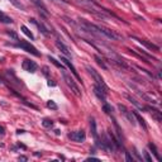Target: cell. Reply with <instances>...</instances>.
Segmentation results:
<instances>
[{
    "label": "cell",
    "instance_id": "1",
    "mask_svg": "<svg viewBox=\"0 0 162 162\" xmlns=\"http://www.w3.org/2000/svg\"><path fill=\"white\" fill-rule=\"evenodd\" d=\"M86 70L89 71V74L93 76V79L95 80V85H98L99 88L103 90V93L105 94V95H108L109 94V88H108V85L105 84V81H104V79L100 76V74L96 71L95 68H93L91 66H86Z\"/></svg>",
    "mask_w": 162,
    "mask_h": 162
},
{
    "label": "cell",
    "instance_id": "2",
    "mask_svg": "<svg viewBox=\"0 0 162 162\" xmlns=\"http://www.w3.org/2000/svg\"><path fill=\"white\" fill-rule=\"evenodd\" d=\"M8 46H12V47H18V48H22L24 49L25 52H28L30 54L35 56V57H39L40 56V52L34 47L33 44H30L29 42H27V40H17V44H12V43H8Z\"/></svg>",
    "mask_w": 162,
    "mask_h": 162
},
{
    "label": "cell",
    "instance_id": "3",
    "mask_svg": "<svg viewBox=\"0 0 162 162\" xmlns=\"http://www.w3.org/2000/svg\"><path fill=\"white\" fill-rule=\"evenodd\" d=\"M62 77H63L65 84L68 86V89L72 91V93L77 96V98H81V90H80V88L77 86V84L75 82V80L71 77L67 72H66V70H62Z\"/></svg>",
    "mask_w": 162,
    "mask_h": 162
},
{
    "label": "cell",
    "instance_id": "4",
    "mask_svg": "<svg viewBox=\"0 0 162 162\" xmlns=\"http://www.w3.org/2000/svg\"><path fill=\"white\" fill-rule=\"evenodd\" d=\"M98 27H99L100 32H101V34H103L104 37L109 38V39H113V40H123V35L119 34V33H116L115 30H111L109 28L101 27V25H98Z\"/></svg>",
    "mask_w": 162,
    "mask_h": 162
},
{
    "label": "cell",
    "instance_id": "5",
    "mask_svg": "<svg viewBox=\"0 0 162 162\" xmlns=\"http://www.w3.org/2000/svg\"><path fill=\"white\" fill-rule=\"evenodd\" d=\"M68 138L74 142H77V143H82L86 139V134L85 132L81 129V130H75V132H71L68 133Z\"/></svg>",
    "mask_w": 162,
    "mask_h": 162
},
{
    "label": "cell",
    "instance_id": "6",
    "mask_svg": "<svg viewBox=\"0 0 162 162\" xmlns=\"http://www.w3.org/2000/svg\"><path fill=\"white\" fill-rule=\"evenodd\" d=\"M22 67H23L24 71H27V72L34 74L35 71H37L38 66H37V63H35L34 61H32V60H24L23 63H22Z\"/></svg>",
    "mask_w": 162,
    "mask_h": 162
},
{
    "label": "cell",
    "instance_id": "7",
    "mask_svg": "<svg viewBox=\"0 0 162 162\" xmlns=\"http://www.w3.org/2000/svg\"><path fill=\"white\" fill-rule=\"evenodd\" d=\"M30 1H32L35 7H37L38 13H39L40 17H43V18L48 17V10H47V8H46V5L43 4L42 0H30Z\"/></svg>",
    "mask_w": 162,
    "mask_h": 162
},
{
    "label": "cell",
    "instance_id": "8",
    "mask_svg": "<svg viewBox=\"0 0 162 162\" xmlns=\"http://www.w3.org/2000/svg\"><path fill=\"white\" fill-rule=\"evenodd\" d=\"M60 60L61 61H62V62L66 65V66H67V67L71 70V72H72V75L75 76V77L76 79H77V81H79V82H81V77H80V75L77 74V71H76V68H75V66L72 65V63H71V61L67 58V57H65V56H61V57H60Z\"/></svg>",
    "mask_w": 162,
    "mask_h": 162
},
{
    "label": "cell",
    "instance_id": "9",
    "mask_svg": "<svg viewBox=\"0 0 162 162\" xmlns=\"http://www.w3.org/2000/svg\"><path fill=\"white\" fill-rule=\"evenodd\" d=\"M29 22H30V23H33V24L35 25V27H37V28L39 29V33H42L43 35H46V37H48V35L51 34L49 29H48L47 27H46V25H44L42 22H37V20H35L34 18H30V19H29Z\"/></svg>",
    "mask_w": 162,
    "mask_h": 162
},
{
    "label": "cell",
    "instance_id": "10",
    "mask_svg": "<svg viewBox=\"0 0 162 162\" xmlns=\"http://www.w3.org/2000/svg\"><path fill=\"white\" fill-rule=\"evenodd\" d=\"M144 110L149 111L151 115H152V118L156 119V122H158V123H161V122H162V113H161L158 109L153 108V106H149V105H146L144 106Z\"/></svg>",
    "mask_w": 162,
    "mask_h": 162
},
{
    "label": "cell",
    "instance_id": "11",
    "mask_svg": "<svg viewBox=\"0 0 162 162\" xmlns=\"http://www.w3.org/2000/svg\"><path fill=\"white\" fill-rule=\"evenodd\" d=\"M130 38L132 39H134V40H137V42H139L141 44H143V46H146L147 48H149V49H153V51H160V47L158 46H156V44H153V43H151V42H148V40H146V39H141V38H137V37H134V35H130Z\"/></svg>",
    "mask_w": 162,
    "mask_h": 162
},
{
    "label": "cell",
    "instance_id": "12",
    "mask_svg": "<svg viewBox=\"0 0 162 162\" xmlns=\"http://www.w3.org/2000/svg\"><path fill=\"white\" fill-rule=\"evenodd\" d=\"M118 108H119V110L122 111V113L125 115V118L128 119L132 124H135V118H134V115H133V113H132V111H129L124 105H122V104H118Z\"/></svg>",
    "mask_w": 162,
    "mask_h": 162
},
{
    "label": "cell",
    "instance_id": "13",
    "mask_svg": "<svg viewBox=\"0 0 162 162\" xmlns=\"http://www.w3.org/2000/svg\"><path fill=\"white\" fill-rule=\"evenodd\" d=\"M56 47H57L60 51H61V53L65 54L66 57H72V54H71V51L68 49V47L66 46L63 42H61L60 39L56 40Z\"/></svg>",
    "mask_w": 162,
    "mask_h": 162
},
{
    "label": "cell",
    "instance_id": "14",
    "mask_svg": "<svg viewBox=\"0 0 162 162\" xmlns=\"http://www.w3.org/2000/svg\"><path fill=\"white\" fill-rule=\"evenodd\" d=\"M5 77H7L9 81H12L14 85H18V86L23 85L22 81H20V80L17 77V76H15V74H14L13 70H7V71H5Z\"/></svg>",
    "mask_w": 162,
    "mask_h": 162
},
{
    "label": "cell",
    "instance_id": "15",
    "mask_svg": "<svg viewBox=\"0 0 162 162\" xmlns=\"http://www.w3.org/2000/svg\"><path fill=\"white\" fill-rule=\"evenodd\" d=\"M94 94L98 96V99L100 101H103V103H105V101H106V95L103 93V90H101L98 85H94Z\"/></svg>",
    "mask_w": 162,
    "mask_h": 162
},
{
    "label": "cell",
    "instance_id": "16",
    "mask_svg": "<svg viewBox=\"0 0 162 162\" xmlns=\"http://www.w3.org/2000/svg\"><path fill=\"white\" fill-rule=\"evenodd\" d=\"M132 113H133V115H134V118H135V120H138L139 122V124L142 125V128H143L144 130H147L148 129V125H147V123H146V120L142 118V116L137 113V110H132Z\"/></svg>",
    "mask_w": 162,
    "mask_h": 162
},
{
    "label": "cell",
    "instance_id": "17",
    "mask_svg": "<svg viewBox=\"0 0 162 162\" xmlns=\"http://www.w3.org/2000/svg\"><path fill=\"white\" fill-rule=\"evenodd\" d=\"M111 120H113V124L115 127V130H116V134H118V139L120 141V143L123 144V133H122V129H120V127L118 124V122H116V119L114 118V116H111Z\"/></svg>",
    "mask_w": 162,
    "mask_h": 162
},
{
    "label": "cell",
    "instance_id": "18",
    "mask_svg": "<svg viewBox=\"0 0 162 162\" xmlns=\"http://www.w3.org/2000/svg\"><path fill=\"white\" fill-rule=\"evenodd\" d=\"M90 130H91V134H93L94 137V139H99V137H98V129H96V122L94 118H91L90 119Z\"/></svg>",
    "mask_w": 162,
    "mask_h": 162
},
{
    "label": "cell",
    "instance_id": "19",
    "mask_svg": "<svg viewBox=\"0 0 162 162\" xmlns=\"http://www.w3.org/2000/svg\"><path fill=\"white\" fill-rule=\"evenodd\" d=\"M148 148H149V151L152 152V153H153V156L156 157V160H157V161H161V157H160V155H158V151H157L156 144L152 143V142H149V143H148Z\"/></svg>",
    "mask_w": 162,
    "mask_h": 162
},
{
    "label": "cell",
    "instance_id": "20",
    "mask_svg": "<svg viewBox=\"0 0 162 162\" xmlns=\"http://www.w3.org/2000/svg\"><path fill=\"white\" fill-rule=\"evenodd\" d=\"M0 22L5 23V24H10V23H13V19L10 17H8L7 14H4L1 10H0Z\"/></svg>",
    "mask_w": 162,
    "mask_h": 162
},
{
    "label": "cell",
    "instance_id": "21",
    "mask_svg": "<svg viewBox=\"0 0 162 162\" xmlns=\"http://www.w3.org/2000/svg\"><path fill=\"white\" fill-rule=\"evenodd\" d=\"M20 29H22V32L27 35L28 38H30L32 40H34V34L32 33V30H30L28 27H25V25H22V27H20Z\"/></svg>",
    "mask_w": 162,
    "mask_h": 162
},
{
    "label": "cell",
    "instance_id": "22",
    "mask_svg": "<svg viewBox=\"0 0 162 162\" xmlns=\"http://www.w3.org/2000/svg\"><path fill=\"white\" fill-rule=\"evenodd\" d=\"M48 60L51 61V63H53V65L56 66V67H58V68H61V70H66L65 66L61 63V62H58V61L56 60V58H53V57H51V56H48Z\"/></svg>",
    "mask_w": 162,
    "mask_h": 162
},
{
    "label": "cell",
    "instance_id": "23",
    "mask_svg": "<svg viewBox=\"0 0 162 162\" xmlns=\"http://www.w3.org/2000/svg\"><path fill=\"white\" fill-rule=\"evenodd\" d=\"M127 99H128L129 101H132V103H133V104H134V105H135V106H137V108H138V109H141L142 111H143V110H144V106H143V105H142V104H139V103H138V101H137V100H135L134 98H132V96H129V95H127Z\"/></svg>",
    "mask_w": 162,
    "mask_h": 162
},
{
    "label": "cell",
    "instance_id": "24",
    "mask_svg": "<svg viewBox=\"0 0 162 162\" xmlns=\"http://www.w3.org/2000/svg\"><path fill=\"white\" fill-rule=\"evenodd\" d=\"M94 58H95V61H96V62H98V63H99V65H100V66H101V67H103L104 70H108V66H106V65H105V62H104V60H103V58H101V57H100V56H98V54H95V56H94Z\"/></svg>",
    "mask_w": 162,
    "mask_h": 162
},
{
    "label": "cell",
    "instance_id": "25",
    "mask_svg": "<svg viewBox=\"0 0 162 162\" xmlns=\"http://www.w3.org/2000/svg\"><path fill=\"white\" fill-rule=\"evenodd\" d=\"M103 111L105 114H111V111H113V106L111 105H109L108 103H103Z\"/></svg>",
    "mask_w": 162,
    "mask_h": 162
},
{
    "label": "cell",
    "instance_id": "26",
    "mask_svg": "<svg viewBox=\"0 0 162 162\" xmlns=\"http://www.w3.org/2000/svg\"><path fill=\"white\" fill-rule=\"evenodd\" d=\"M9 1L12 3L15 8H18V9H20V10H25V7L19 1V0H9Z\"/></svg>",
    "mask_w": 162,
    "mask_h": 162
},
{
    "label": "cell",
    "instance_id": "27",
    "mask_svg": "<svg viewBox=\"0 0 162 162\" xmlns=\"http://www.w3.org/2000/svg\"><path fill=\"white\" fill-rule=\"evenodd\" d=\"M42 125L46 127V128H52V127H53V122L51 120V119H48V118H44L42 120Z\"/></svg>",
    "mask_w": 162,
    "mask_h": 162
},
{
    "label": "cell",
    "instance_id": "28",
    "mask_svg": "<svg viewBox=\"0 0 162 162\" xmlns=\"http://www.w3.org/2000/svg\"><path fill=\"white\" fill-rule=\"evenodd\" d=\"M47 108L52 109V110H57V109H58V106H57V104H56L54 101L49 100V101H47Z\"/></svg>",
    "mask_w": 162,
    "mask_h": 162
},
{
    "label": "cell",
    "instance_id": "29",
    "mask_svg": "<svg viewBox=\"0 0 162 162\" xmlns=\"http://www.w3.org/2000/svg\"><path fill=\"white\" fill-rule=\"evenodd\" d=\"M7 34L9 35L10 38H13L14 40H19V38H18L17 33H15V32H13V30H7Z\"/></svg>",
    "mask_w": 162,
    "mask_h": 162
},
{
    "label": "cell",
    "instance_id": "30",
    "mask_svg": "<svg viewBox=\"0 0 162 162\" xmlns=\"http://www.w3.org/2000/svg\"><path fill=\"white\" fill-rule=\"evenodd\" d=\"M139 52L143 53L147 58H151V60H153V61H158V58H157V57H155V56H152V54H149V53H147L146 51H143V49H139Z\"/></svg>",
    "mask_w": 162,
    "mask_h": 162
},
{
    "label": "cell",
    "instance_id": "31",
    "mask_svg": "<svg viewBox=\"0 0 162 162\" xmlns=\"http://www.w3.org/2000/svg\"><path fill=\"white\" fill-rule=\"evenodd\" d=\"M133 160H134L133 156H132L128 151H125V161H127V162H133Z\"/></svg>",
    "mask_w": 162,
    "mask_h": 162
},
{
    "label": "cell",
    "instance_id": "32",
    "mask_svg": "<svg viewBox=\"0 0 162 162\" xmlns=\"http://www.w3.org/2000/svg\"><path fill=\"white\" fill-rule=\"evenodd\" d=\"M143 156H144V160H146L147 162H152V157L149 156V152L143 151Z\"/></svg>",
    "mask_w": 162,
    "mask_h": 162
},
{
    "label": "cell",
    "instance_id": "33",
    "mask_svg": "<svg viewBox=\"0 0 162 162\" xmlns=\"http://www.w3.org/2000/svg\"><path fill=\"white\" fill-rule=\"evenodd\" d=\"M133 151H134V155H135V157H137V160H138V161H142V160H143V158H142V156L139 155V152L137 151V148H135V147L133 148Z\"/></svg>",
    "mask_w": 162,
    "mask_h": 162
},
{
    "label": "cell",
    "instance_id": "34",
    "mask_svg": "<svg viewBox=\"0 0 162 162\" xmlns=\"http://www.w3.org/2000/svg\"><path fill=\"white\" fill-rule=\"evenodd\" d=\"M43 75L46 76V77H48L49 76V70H48V67H46V66L43 67Z\"/></svg>",
    "mask_w": 162,
    "mask_h": 162
},
{
    "label": "cell",
    "instance_id": "35",
    "mask_svg": "<svg viewBox=\"0 0 162 162\" xmlns=\"http://www.w3.org/2000/svg\"><path fill=\"white\" fill-rule=\"evenodd\" d=\"M0 134H1V135L5 134V128H4L3 125H0Z\"/></svg>",
    "mask_w": 162,
    "mask_h": 162
},
{
    "label": "cell",
    "instance_id": "36",
    "mask_svg": "<svg viewBox=\"0 0 162 162\" xmlns=\"http://www.w3.org/2000/svg\"><path fill=\"white\" fill-rule=\"evenodd\" d=\"M19 161H28V158L25 156H20L19 157Z\"/></svg>",
    "mask_w": 162,
    "mask_h": 162
},
{
    "label": "cell",
    "instance_id": "37",
    "mask_svg": "<svg viewBox=\"0 0 162 162\" xmlns=\"http://www.w3.org/2000/svg\"><path fill=\"white\" fill-rule=\"evenodd\" d=\"M48 86H56V82H53L52 80H48Z\"/></svg>",
    "mask_w": 162,
    "mask_h": 162
},
{
    "label": "cell",
    "instance_id": "38",
    "mask_svg": "<svg viewBox=\"0 0 162 162\" xmlns=\"http://www.w3.org/2000/svg\"><path fill=\"white\" fill-rule=\"evenodd\" d=\"M22 133H25L24 129H18V130H17V134H22Z\"/></svg>",
    "mask_w": 162,
    "mask_h": 162
},
{
    "label": "cell",
    "instance_id": "39",
    "mask_svg": "<svg viewBox=\"0 0 162 162\" xmlns=\"http://www.w3.org/2000/svg\"><path fill=\"white\" fill-rule=\"evenodd\" d=\"M18 147H20V148H23V149H27V147H25L24 144H22V143H18Z\"/></svg>",
    "mask_w": 162,
    "mask_h": 162
},
{
    "label": "cell",
    "instance_id": "40",
    "mask_svg": "<svg viewBox=\"0 0 162 162\" xmlns=\"http://www.w3.org/2000/svg\"><path fill=\"white\" fill-rule=\"evenodd\" d=\"M54 133L57 134V135H60V134H61V130H60V129H54Z\"/></svg>",
    "mask_w": 162,
    "mask_h": 162
},
{
    "label": "cell",
    "instance_id": "41",
    "mask_svg": "<svg viewBox=\"0 0 162 162\" xmlns=\"http://www.w3.org/2000/svg\"><path fill=\"white\" fill-rule=\"evenodd\" d=\"M0 84H5V81H4V79L0 76Z\"/></svg>",
    "mask_w": 162,
    "mask_h": 162
},
{
    "label": "cell",
    "instance_id": "42",
    "mask_svg": "<svg viewBox=\"0 0 162 162\" xmlns=\"http://www.w3.org/2000/svg\"><path fill=\"white\" fill-rule=\"evenodd\" d=\"M52 1H61V0H52Z\"/></svg>",
    "mask_w": 162,
    "mask_h": 162
}]
</instances>
